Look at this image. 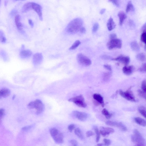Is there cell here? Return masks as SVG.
Masks as SVG:
<instances>
[{
	"label": "cell",
	"mask_w": 146,
	"mask_h": 146,
	"mask_svg": "<svg viewBox=\"0 0 146 146\" xmlns=\"http://www.w3.org/2000/svg\"><path fill=\"white\" fill-rule=\"evenodd\" d=\"M83 21L81 19L76 18L71 21L66 27V31L70 34H74L80 32L82 27Z\"/></svg>",
	"instance_id": "cell-1"
},
{
	"label": "cell",
	"mask_w": 146,
	"mask_h": 146,
	"mask_svg": "<svg viewBox=\"0 0 146 146\" xmlns=\"http://www.w3.org/2000/svg\"><path fill=\"white\" fill-rule=\"evenodd\" d=\"M27 107L29 109H35L36 110V114L37 115L41 114L45 109V106L43 103L39 99L31 102L28 104Z\"/></svg>",
	"instance_id": "cell-2"
},
{
	"label": "cell",
	"mask_w": 146,
	"mask_h": 146,
	"mask_svg": "<svg viewBox=\"0 0 146 146\" xmlns=\"http://www.w3.org/2000/svg\"><path fill=\"white\" fill-rule=\"evenodd\" d=\"M50 133L54 141L58 144L63 143L64 141L63 134L55 128H52L50 130Z\"/></svg>",
	"instance_id": "cell-3"
},
{
	"label": "cell",
	"mask_w": 146,
	"mask_h": 146,
	"mask_svg": "<svg viewBox=\"0 0 146 146\" xmlns=\"http://www.w3.org/2000/svg\"><path fill=\"white\" fill-rule=\"evenodd\" d=\"M131 139L133 142L136 143V144L146 146L145 140L136 129L134 130V134L131 137Z\"/></svg>",
	"instance_id": "cell-4"
},
{
	"label": "cell",
	"mask_w": 146,
	"mask_h": 146,
	"mask_svg": "<svg viewBox=\"0 0 146 146\" xmlns=\"http://www.w3.org/2000/svg\"><path fill=\"white\" fill-rule=\"evenodd\" d=\"M68 101L73 102L79 107L85 108L87 107V103L82 95H80L69 99Z\"/></svg>",
	"instance_id": "cell-5"
},
{
	"label": "cell",
	"mask_w": 146,
	"mask_h": 146,
	"mask_svg": "<svg viewBox=\"0 0 146 146\" xmlns=\"http://www.w3.org/2000/svg\"><path fill=\"white\" fill-rule=\"evenodd\" d=\"M76 59L80 64L85 67H88L92 64V62L89 58L81 53L77 54Z\"/></svg>",
	"instance_id": "cell-6"
},
{
	"label": "cell",
	"mask_w": 146,
	"mask_h": 146,
	"mask_svg": "<svg viewBox=\"0 0 146 146\" xmlns=\"http://www.w3.org/2000/svg\"><path fill=\"white\" fill-rule=\"evenodd\" d=\"M131 89L130 87L126 91H124L120 90L119 91V94L122 97L128 101L133 102H136V99L132 91L131 90Z\"/></svg>",
	"instance_id": "cell-7"
},
{
	"label": "cell",
	"mask_w": 146,
	"mask_h": 146,
	"mask_svg": "<svg viewBox=\"0 0 146 146\" xmlns=\"http://www.w3.org/2000/svg\"><path fill=\"white\" fill-rule=\"evenodd\" d=\"M122 46V42L121 40L116 39L111 40L108 43L107 46L109 50L113 49H114L121 48Z\"/></svg>",
	"instance_id": "cell-8"
},
{
	"label": "cell",
	"mask_w": 146,
	"mask_h": 146,
	"mask_svg": "<svg viewBox=\"0 0 146 146\" xmlns=\"http://www.w3.org/2000/svg\"><path fill=\"white\" fill-rule=\"evenodd\" d=\"M72 115L73 117L82 122L86 120L88 117V115L86 113L78 111H73L72 113Z\"/></svg>",
	"instance_id": "cell-9"
},
{
	"label": "cell",
	"mask_w": 146,
	"mask_h": 146,
	"mask_svg": "<svg viewBox=\"0 0 146 146\" xmlns=\"http://www.w3.org/2000/svg\"><path fill=\"white\" fill-rule=\"evenodd\" d=\"M31 10H33L36 12L39 16L40 20H43L42 8L40 5L36 3L32 2Z\"/></svg>",
	"instance_id": "cell-10"
},
{
	"label": "cell",
	"mask_w": 146,
	"mask_h": 146,
	"mask_svg": "<svg viewBox=\"0 0 146 146\" xmlns=\"http://www.w3.org/2000/svg\"><path fill=\"white\" fill-rule=\"evenodd\" d=\"M106 124L109 126L117 127L121 130L122 131H126L127 130V129L126 127L123 124L122 122H118L113 121H107L106 122Z\"/></svg>",
	"instance_id": "cell-11"
},
{
	"label": "cell",
	"mask_w": 146,
	"mask_h": 146,
	"mask_svg": "<svg viewBox=\"0 0 146 146\" xmlns=\"http://www.w3.org/2000/svg\"><path fill=\"white\" fill-rule=\"evenodd\" d=\"M111 60L118 61L126 66L129 64L130 59L129 56H125L123 55H120L116 58L112 59Z\"/></svg>",
	"instance_id": "cell-12"
},
{
	"label": "cell",
	"mask_w": 146,
	"mask_h": 146,
	"mask_svg": "<svg viewBox=\"0 0 146 146\" xmlns=\"http://www.w3.org/2000/svg\"><path fill=\"white\" fill-rule=\"evenodd\" d=\"M43 57L41 53H37L33 55V62L35 65H38L42 62Z\"/></svg>",
	"instance_id": "cell-13"
},
{
	"label": "cell",
	"mask_w": 146,
	"mask_h": 146,
	"mask_svg": "<svg viewBox=\"0 0 146 146\" xmlns=\"http://www.w3.org/2000/svg\"><path fill=\"white\" fill-rule=\"evenodd\" d=\"M114 132V129L109 127H102L100 131V134L103 136H105L107 135L113 133Z\"/></svg>",
	"instance_id": "cell-14"
},
{
	"label": "cell",
	"mask_w": 146,
	"mask_h": 146,
	"mask_svg": "<svg viewBox=\"0 0 146 146\" xmlns=\"http://www.w3.org/2000/svg\"><path fill=\"white\" fill-rule=\"evenodd\" d=\"M135 70V67L133 66H125L122 68V70L124 74L127 76H130L133 73Z\"/></svg>",
	"instance_id": "cell-15"
},
{
	"label": "cell",
	"mask_w": 146,
	"mask_h": 146,
	"mask_svg": "<svg viewBox=\"0 0 146 146\" xmlns=\"http://www.w3.org/2000/svg\"><path fill=\"white\" fill-rule=\"evenodd\" d=\"M32 54V52L30 50H23L20 51V55L21 58L26 59L30 57Z\"/></svg>",
	"instance_id": "cell-16"
},
{
	"label": "cell",
	"mask_w": 146,
	"mask_h": 146,
	"mask_svg": "<svg viewBox=\"0 0 146 146\" xmlns=\"http://www.w3.org/2000/svg\"><path fill=\"white\" fill-rule=\"evenodd\" d=\"M93 97L94 99L101 104L103 107H104V101L102 96L100 94L95 93L93 95Z\"/></svg>",
	"instance_id": "cell-17"
},
{
	"label": "cell",
	"mask_w": 146,
	"mask_h": 146,
	"mask_svg": "<svg viewBox=\"0 0 146 146\" xmlns=\"http://www.w3.org/2000/svg\"><path fill=\"white\" fill-rule=\"evenodd\" d=\"M20 17L19 15L16 16L15 18V21L17 29L20 32H22L23 30V25L20 22Z\"/></svg>",
	"instance_id": "cell-18"
},
{
	"label": "cell",
	"mask_w": 146,
	"mask_h": 146,
	"mask_svg": "<svg viewBox=\"0 0 146 146\" xmlns=\"http://www.w3.org/2000/svg\"><path fill=\"white\" fill-rule=\"evenodd\" d=\"M119 19V24L120 26H122L125 19L127 17L126 14L124 12L120 11L118 15Z\"/></svg>",
	"instance_id": "cell-19"
},
{
	"label": "cell",
	"mask_w": 146,
	"mask_h": 146,
	"mask_svg": "<svg viewBox=\"0 0 146 146\" xmlns=\"http://www.w3.org/2000/svg\"><path fill=\"white\" fill-rule=\"evenodd\" d=\"M107 26L109 31H111L115 27L116 25L112 17H110L107 22Z\"/></svg>",
	"instance_id": "cell-20"
},
{
	"label": "cell",
	"mask_w": 146,
	"mask_h": 146,
	"mask_svg": "<svg viewBox=\"0 0 146 146\" xmlns=\"http://www.w3.org/2000/svg\"><path fill=\"white\" fill-rule=\"evenodd\" d=\"M10 94L11 91L8 88H3L0 90V95L2 97L6 98L9 96Z\"/></svg>",
	"instance_id": "cell-21"
},
{
	"label": "cell",
	"mask_w": 146,
	"mask_h": 146,
	"mask_svg": "<svg viewBox=\"0 0 146 146\" xmlns=\"http://www.w3.org/2000/svg\"><path fill=\"white\" fill-rule=\"evenodd\" d=\"M32 2L26 3L23 6L22 9V12L23 13L27 12L29 10H31Z\"/></svg>",
	"instance_id": "cell-22"
},
{
	"label": "cell",
	"mask_w": 146,
	"mask_h": 146,
	"mask_svg": "<svg viewBox=\"0 0 146 146\" xmlns=\"http://www.w3.org/2000/svg\"><path fill=\"white\" fill-rule=\"evenodd\" d=\"M130 47L131 49L134 51H140V48L139 45L137 42L135 41L131 42Z\"/></svg>",
	"instance_id": "cell-23"
},
{
	"label": "cell",
	"mask_w": 146,
	"mask_h": 146,
	"mask_svg": "<svg viewBox=\"0 0 146 146\" xmlns=\"http://www.w3.org/2000/svg\"><path fill=\"white\" fill-rule=\"evenodd\" d=\"M136 123L144 127L146 126V121L144 119L140 117H136L135 119Z\"/></svg>",
	"instance_id": "cell-24"
},
{
	"label": "cell",
	"mask_w": 146,
	"mask_h": 146,
	"mask_svg": "<svg viewBox=\"0 0 146 146\" xmlns=\"http://www.w3.org/2000/svg\"><path fill=\"white\" fill-rule=\"evenodd\" d=\"M135 8L132 1H129L128 2L127 5L126 9V12L128 13L130 11H135Z\"/></svg>",
	"instance_id": "cell-25"
},
{
	"label": "cell",
	"mask_w": 146,
	"mask_h": 146,
	"mask_svg": "<svg viewBox=\"0 0 146 146\" xmlns=\"http://www.w3.org/2000/svg\"><path fill=\"white\" fill-rule=\"evenodd\" d=\"M136 58L140 61H144L146 60V55L144 53H140L137 54Z\"/></svg>",
	"instance_id": "cell-26"
},
{
	"label": "cell",
	"mask_w": 146,
	"mask_h": 146,
	"mask_svg": "<svg viewBox=\"0 0 146 146\" xmlns=\"http://www.w3.org/2000/svg\"><path fill=\"white\" fill-rule=\"evenodd\" d=\"M102 113L105 116L106 118L107 119H110L112 116V114L110 113L106 108L103 109L102 111Z\"/></svg>",
	"instance_id": "cell-27"
},
{
	"label": "cell",
	"mask_w": 146,
	"mask_h": 146,
	"mask_svg": "<svg viewBox=\"0 0 146 146\" xmlns=\"http://www.w3.org/2000/svg\"><path fill=\"white\" fill-rule=\"evenodd\" d=\"M75 133L77 136L81 139H83L84 137L81 131L79 128H76L75 130Z\"/></svg>",
	"instance_id": "cell-28"
},
{
	"label": "cell",
	"mask_w": 146,
	"mask_h": 146,
	"mask_svg": "<svg viewBox=\"0 0 146 146\" xmlns=\"http://www.w3.org/2000/svg\"><path fill=\"white\" fill-rule=\"evenodd\" d=\"M112 74V72L110 71L105 72L104 73L103 76V79L104 81H107L110 79Z\"/></svg>",
	"instance_id": "cell-29"
},
{
	"label": "cell",
	"mask_w": 146,
	"mask_h": 146,
	"mask_svg": "<svg viewBox=\"0 0 146 146\" xmlns=\"http://www.w3.org/2000/svg\"><path fill=\"white\" fill-rule=\"evenodd\" d=\"M6 39L4 32L2 30H0V42L3 43H5Z\"/></svg>",
	"instance_id": "cell-30"
},
{
	"label": "cell",
	"mask_w": 146,
	"mask_h": 146,
	"mask_svg": "<svg viewBox=\"0 0 146 146\" xmlns=\"http://www.w3.org/2000/svg\"><path fill=\"white\" fill-rule=\"evenodd\" d=\"M139 112L144 118H146V110L144 106H141L138 108Z\"/></svg>",
	"instance_id": "cell-31"
},
{
	"label": "cell",
	"mask_w": 146,
	"mask_h": 146,
	"mask_svg": "<svg viewBox=\"0 0 146 146\" xmlns=\"http://www.w3.org/2000/svg\"><path fill=\"white\" fill-rule=\"evenodd\" d=\"M81 42L79 40H76L75 42L73 45L71 46L69 49L70 50H73L76 49L80 45Z\"/></svg>",
	"instance_id": "cell-32"
},
{
	"label": "cell",
	"mask_w": 146,
	"mask_h": 146,
	"mask_svg": "<svg viewBox=\"0 0 146 146\" xmlns=\"http://www.w3.org/2000/svg\"><path fill=\"white\" fill-rule=\"evenodd\" d=\"M95 131L96 134V141L97 142H98L99 141L100 138V133L98 130L97 128H95Z\"/></svg>",
	"instance_id": "cell-33"
},
{
	"label": "cell",
	"mask_w": 146,
	"mask_h": 146,
	"mask_svg": "<svg viewBox=\"0 0 146 146\" xmlns=\"http://www.w3.org/2000/svg\"><path fill=\"white\" fill-rule=\"evenodd\" d=\"M1 56L5 61H7L8 60V57L6 52L4 51H2L0 53Z\"/></svg>",
	"instance_id": "cell-34"
},
{
	"label": "cell",
	"mask_w": 146,
	"mask_h": 146,
	"mask_svg": "<svg viewBox=\"0 0 146 146\" xmlns=\"http://www.w3.org/2000/svg\"><path fill=\"white\" fill-rule=\"evenodd\" d=\"M141 42L146 44V32H143L141 35Z\"/></svg>",
	"instance_id": "cell-35"
},
{
	"label": "cell",
	"mask_w": 146,
	"mask_h": 146,
	"mask_svg": "<svg viewBox=\"0 0 146 146\" xmlns=\"http://www.w3.org/2000/svg\"><path fill=\"white\" fill-rule=\"evenodd\" d=\"M99 27V24L98 23H95L92 27V32L93 33L96 32Z\"/></svg>",
	"instance_id": "cell-36"
},
{
	"label": "cell",
	"mask_w": 146,
	"mask_h": 146,
	"mask_svg": "<svg viewBox=\"0 0 146 146\" xmlns=\"http://www.w3.org/2000/svg\"><path fill=\"white\" fill-rule=\"evenodd\" d=\"M139 71L142 73H146V63H144L142 65L141 67L138 69Z\"/></svg>",
	"instance_id": "cell-37"
},
{
	"label": "cell",
	"mask_w": 146,
	"mask_h": 146,
	"mask_svg": "<svg viewBox=\"0 0 146 146\" xmlns=\"http://www.w3.org/2000/svg\"><path fill=\"white\" fill-rule=\"evenodd\" d=\"M138 95L140 97L146 99V93L142 91H141V90H138Z\"/></svg>",
	"instance_id": "cell-38"
},
{
	"label": "cell",
	"mask_w": 146,
	"mask_h": 146,
	"mask_svg": "<svg viewBox=\"0 0 146 146\" xmlns=\"http://www.w3.org/2000/svg\"><path fill=\"white\" fill-rule=\"evenodd\" d=\"M103 141L104 142V146H109L111 144V141L105 138L103 140Z\"/></svg>",
	"instance_id": "cell-39"
},
{
	"label": "cell",
	"mask_w": 146,
	"mask_h": 146,
	"mask_svg": "<svg viewBox=\"0 0 146 146\" xmlns=\"http://www.w3.org/2000/svg\"><path fill=\"white\" fill-rule=\"evenodd\" d=\"M146 80H144L142 82L141 84V88L142 91L146 93Z\"/></svg>",
	"instance_id": "cell-40"
},
{
	"label": "cell",
	"mask_w": 146,
	"mask_h": 146,
	"mask_svg": "<svg viewBox=\"0 0 146 146\" xmlns=\"http://www.w3.org/2000/svg\"><path fill=\"white\" fill-rule=\"evenodd\" d=\"M5 114V110L4 109H0V122H1V119Z\"/></svg>",
	"instance_id": "cell-41"
},
{
	"label": "cell",
	"mask_w": 146,
	"mask_h": 146,
	"mask_svg": "<svg viewBox=\"0 0 146 146\" xmlns=\"http://www.w3.org/2000/svg\"><path fill=\"white\" fill-rule=\"evenodd\" d=\"M104 68L107 70H108V71L112 72V68L111 66L108 65H104Z\"/></svg>",
	"instance_id": "cell-42"
},
{
	"label": "cell",
	"mask_w": 146,
	"mask_h": 146,
	"mask_svg": "<svg viewBox=\"0 0 146 146\" xmlns=\"http://www.w3.org/2000/svg\"><path fill=\"white\" fill-rule=\"evenodd\" d=\"M69 142L73 146H78V143L76 140H71L69 141Z\"/></svg>",
	"instance_id": "cell-43"
},
{
	"label": "cell",
	"mask_w": 146,
	"mask_h": 146,
	"mask_svg": "<svg viewBox=\"0 0 146 146\" xmlns=\"http://www.w3.org/2000/svg\"><path fill=\"white\" fill-rule=\"evenodd\" d=\"M94 135V132L91 131H88L86 133L87 136V137H90Z\"/></svg>",
	"instance_id": "cell-44"
},
{
	"label": "cell",
	"mask_w": 146,
	"mask_h": 146,
	"mask_svg": "<svg viewBox=\"0 0 146 146\" xmlns=\"http://www.w3.org/2000/svg\"><path fill=\"white\" fill-rule=\"evenodd\" d=\"M75 125L73 124H72L69 125L68 127V129L70 132H72L75 128Z\"/></svg>",
	"instance_id": "cell-45"
},
{
	"label": "cell",
	"mask_w": 146,
	"mask_h": 146,
	"mask_svg": "<svg viewBox=\"0 0 146 146\" xmlns=\"http://www.w3.org/2000/svg\"><path fill=\"white\" fill-rule=\"evenodd\" d=\"M109 37L110 39L111 40L116 39L117 38V35L115 33H112L110 35Z\"/></svg>",
	"instance_id": "cell-46"
},
{
	"label": "cell",
	"mask_w": 146,
	"mask_h": 146,
	"mask_svg": "<svg viewBox=\"0 0 146 146\" xmlns=\"http://www.w3.org/2000/svg\"><path fill=\"white\" fill-rule=\"evenodd\" d=\"M110 1H111L112 3L114 4L116 6L118 7H119L120 6V5H119V3L117 0H111Z\"/></svg>",
	"instance_id": "cell-47"
},
{
	"label": "cell",
	"mask_w": 146,
	"mask_h": 146,
	"mask_svg": "<svg viewBox=\"0 0 146 146\" xmlns=\"http://www.w3.org/2000/svg\"><path fill=\"white\" fill-rule=\"evenodd\" d=\"M129 26L132 27H134L135 26V23L132 20H130L129 21Z\"/></svg>",
	"instance_id": "cell-48"
},
{
	"label": "cell",
	"mask_w": 146,
	"mask_h": 146,
	"mask_svg": "<svg viewBox=\"0 0 146 146\" xmlns=\"http://www.w3.org/2000/svg\"><path fill=\"white\" fill-rule=\"evenodd\" d=\"M86 32V29L85 28V27H82L81 28L80 31V32L81 33H85Z\"/></svg>",
	"instance_id": "cell-49"
},
{
	"label": "cell",
	"mask_w": 146,
	"mask_h": 146,
	"mask_svg": "<svg viewBox=\"0 0 146 146\" xmlns=\"http://www.w3.org/2000/svg\"><path fill=\"white\" fill-rule=\"evenodd\" d=\"M146 24L145 23L143 26L141 28V32H146Z\"/></svg>",
	"instance_id": "cell-50"
},
{
	"label": "cell",
	"mask_w": 146,
	"mask_h": 146,
	"mask_svg": "<svg viewBox=\"0 0 146 146\" xmlns=\"http://www.w3.org/2000/svg\"><path fill=\"white\" fill-rule=\"evenodd\" d=\"M28 22L29 24L30 25L31 27H33L34 26V23L33 21L31 20H28Z\"/></svg>",
	"instance_id": "cell-51"
},
{
	"label": "cell",
	"mask_w": 146,
	"mask_h": 146,
	"mask_svg": "<svg viewBox=\"0 0 146 146\" xmlns=\"http://www.w3.org/2000/svg\"><path fill=\"white\" fill-rule=\"evenodd\" d=\"M106 11V9H105V8H103V9H101V11H100V14H104V13L105 12V11Z\"/></svg>",
	"instance_id": "cell-52"
},
{
	"label": "cell",
	"mask_w": 146,
	"mask_h": 146,
	"mask_svg": "<svg viewBox=\"0 0 146 146\" xmlns=\"http://www.w3.org/2000/svg\"><path fill=\"white\" fill-rule=\"evenodd\" d=\"M102 57L103 58L105 59H110L111 60L112 59L110 57H108L107 56H103Z\"/></svg>",
	"instance_id": "cell-53"
},
{
	"label": "cell",
	"mask_w": 146,
	"mask_h": 146,
	"mask_svg": "<svg viewBox=\"0 0 146 146\" xmlns=\"http://www.w3.org/2000/svg\"><path fill=\"white\" fill-rule=\"evenodd\" d=\"M32 127V126H26V127L23 128V130H29V129H30Z\"/></svg>",
	"instance_id": "cell-54"
},
{
	"label": "cell",
	"mask_w": 146,
	"mask_h": 146,
	"mask_svg": "<svg viewBox=\"0 0 146 146\" xmlns=\"http://www.w3.org/2000/svg\"><path fill=\"white\" fill-rule=\"evenodd\" d=\"M104 146V144H97V146Z\"/></svg>",
	"instance_id": "cell-55"
},
{
	"label": "cell",
	"mask_w": 146,
	"mask_h": 146,
	"mask_svg": "<svg viewBox=\"0 0 146 146\" xmlns=\"http://www.w3.org/2000/svg\"><path fill=\"white\" fill-rule=\"evenodd\" d=\"M135 146H146L140 145V144H136Z\"/></svg>",
	"instance_id": "cell-56"
},
{
	"label": "cell",
	"mask_w": 146,
	"mask_h": 146,
	"mask_svg": "<svg viewBox=\"0 0 146 146\" xmlns=\"http://www.w3.org/2000/svg\"><path fill=\"white\" fill-rule=\"evenodd\" d=\"M15 97L16 96L15 95L14 96H13V99H14V98H15Z\"/></svg>",
	"instance_id": "cell-57"
},
{
	"label": "cell",
	"mask_w": 146,
	"mask_h": 146,
	"mask_svg": "<svg viewBox=\"0 0 146 146\" xmlns=\"http://www.w3.org/2000/svg\"><path fill=\"white\" fill-rule=\"evenodd\" d=\"M1 98H2V97H1L0 95V99Z\"/></svg>",
	"instance_id": "cell-58"
},
{
	"label": "cell",
	"mask_w": 146,
	"mask_h": 146,
	"mask_svg": "<svg viewBox=\"0 0 146 146\" xmlns=\"http://www.w3.org/2000/svg\"></svg>",
	"instance_id": "cell-59"
}]
</instances>
